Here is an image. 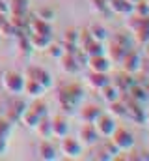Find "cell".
Here are the masks:
<instances>
[{"mask_svg": "<svg viewBox=\"0 0 149 161\" xmlns=\"http://www.w3.org/2000/svg\"><path fill=\"white\" fill-rule=\"evenodd\" d=\"M11 13H28L30 9V0H9L8 2Z\"/></svg>", "mask_w": 149, "mask_h": 161, "instance_id": "f546056e", "label": "cell"}, {"mask_svg": "<svg viewBox=\"0 0 149 161\" xmlns=\"http://www.w3.org/2000/svg\"><path fill=\"white\" fill-rule=\"evenodd\" d=\"M103 150H105V152H106V154L110 156L112 159H116V158H117V154H119V150H117V146H116V144H114L112 141H106V142L103 144Z\"/></svg>", "mask_w": 149, "mask_h": 161, "instance_id": "8d00e7d4", "label": "cell"}, {"mask_svg": "<svg viewBox=\"0 0 149 161\" xmlns=\"http://www.w3.org/2000/svg\"><path fill=\"white\" fill-rule=\"evenodd\" d=\"M0 13H9V6H8V2H4V0H0Z\"/></svg>", "mask_w": 149, "mask_h": 161, "instance_id": "60d3db41", "label": "cell"}, {"mask_svg": "<svg viewBox=\"0 0 149 161\" xmlns=\"http://www.w3.org/2000/svg\"><path fill=\"white\" fill-rule=\"evenodd\" d=\"M39 120H41V116L37 114L30 105L24 109V113H23V116H21V122H23L28 129H36V125L39 124Z\"/></svg>", "mask_w": 149, "mask_h": 161, "instance_id": "d4e9b609", "label": "cell"}, {"mask_svg": "<svg viewBox=\"0 0 149 161\" xmlns=\"http://www.w3.org/2000/svg\"><path fill=\"white\" fill-rule=\"evenodd\" d=\"M36 17L41 21H47V23H52L56 19V9L50 8V6H41L36 9Z\"/></svg>", "mask_w": 149, "mask_h": 161, "instance_id": "f1b7e54d", "label": "cell"}, {"mask_svg": "<svg viewBox=\"0 0 149 161\" xmlns=\"http://www.w3.org/2000/svg\"><path fill=\"white\" fill-rule=\"evenodd\" d=\"M119 64H121V71H127V73H131V75H136V73L142 69V56H140L138 51L129 49Z\"/></svg>", "mask_w": 149, "mask_h": 161, "instance_id": "8992f818", "label": "cell"}, {"mask_svg": "<svg viewBox=\"0 0 149 161\" xmlns=\"http://www.w3.org/2000/svg\"><path fill=\"white\" fill-rule=\"evenodd\" d=\"M60 154L64 156V158H67V159H78L80 156H82V150H84V146H82V142L78 141V139H74L71 135H65V137H62L60 139Z\"/></svg>", "mask_w": 149, "mask_h": 161, "instance_id": "277c9868", "label": "cell"}, {"mask_svg": "<svg viewBox=\"0 0 149 161\" xmlns=\"http://www.w3.org/2000/svg\"><path fill=\"white\" fill-rule=\"evenodd\" d=\"M112 66H114V64L108 60L106 54L90 56V58H88V64H86V68H88L90 71H97V73H110Z\"/></svg>", "mask_w": 149, "mask_h": 161, "instance_id": "8fae6325", "label": "cell"}, {"mask_svg": "<svg viewBox=\"0 0 149 161\" xmlns=\"http://www.w3.org/2000/svg\"><path fill=\"white\" fill-rule=\"evenodd\" d=\"M86 82L91 90L99 92L101 88H105L106 84H110L112 79L108 77V73H97V71H90V75L86 77Z\"/></svg>", "mask_w": 149, "mask_h": 161, "instance_id": "4fadbf2b", "label": "cell"}, {"mask_svg": "<svg viewBox=\"0 0 149 161\" xmlns=\"http://www.w3.org/2000/svg\"><path fill=\"white\" fill-rule=\"evenodd\" d=\"M56 99L65 114H73L74 109L80 107V103L84 99V88L80 82H67L58 90Z\"/></svg>", "mask_w": 149, "mask_h": 161, "instance_id": "6da1fadb", "label": "cell"}, {"mask_svg": "<svg viewBox=\"0 0 149 161\" xmlns=\"http://www.w3.org/2000/svg\"><path fill=\"white\" fill-rule=\"evenodd\" d=\"M99 94H101V97H103L105 103H114V101H117V99L121 97V92H119V88H117L114 82L106 84L105 88H101Z\"/></svg>", "mask_w": 149, "mask_h": 161, "instance_id": "7402d4cb", "label": "cell"}, {"mask_svg": "<svg viewBox=\"0 0 149 161\" xmlns=\"http://www.w3.org/2000/svg\"><path fill=\"white\" fill-rule=\"evenodd\" d=\"M108 114H112L114 118H125L127 116V103L121 101V97L114 103H108Z\"/></svg>", "mask_w": 149, "mask_h": 161, "instance_id": "83f0119b", "label": "cell"}, {"mask_svg": "<svg viewBox=\"0 0 149 161\" xmlns=\"http://www.w3.org/2000/svg\"><path fill=\"white\" fill-rule=\"evenodd\" d=\"M127 2H129V4H132V6H134V4H136V2H138V0H127Z\"/></svg>", "mask_w": 149, "mask_h": 161, "instance_id": "ee69618b", "label": "cell"}, {"mask_svg": "<svg viewBox=\"0 0 149 161\" xmlns=\"http://www.w3.org/2000/svg\"><path fill=\"white\" fill-rule=\"evenodd\" d=\"M146 124H149V111H146Z\"/></svg>", "mask_w": 149, "mask_h": 161, "instance_id": "b9f144b4", "label": "cell"}, {"mask_svg": "<svg viewBox=\"0 0 149 161\" xmlns=\"http://www.w3.org/2000/svg\"><path fill=\"white\" fill-rule=\"evenodd\" d=\"M28 41H30L34 51H45L49 47V43L52 41V36H41V34L28 32Z\"/></svg>", "mask_w": 149, "mask_h": 161, "instance_id": "44dd1931", "label": "cell"}, {"mask_svg": "<svg viewBox=\"0 0 149 161\" xmlns=\"http://www.w3.org/2000/svg\"><path fill=\"white\" fill-rule=\"evenodd\" d=\"M147 4H149V0H147Z\"/></svg>", "mask_w": 149, "mask_h": 161, "instance_id": "7dc6e473", "label": "cell"}, {"mask_svg": "<svg viewBox=\"0 0 149 161\" xmlns=\"http://www.w3.org/2000/svg\"><path fill=\"white\" fill-rule=\"evenodd\" d=\"M106 2H110V0H106Z\"/></svg>", "mask_w": 149, "mask_h": 161, "instance_id": "bcb514c9", "label": "cell"}, {"mask_svg": "<svg viewBox=\"0 0 149 161\" xmlns=\"http://www.w3.org/2000/svg\"><path fill=\"white\" fill-rule=\"evenodd\" d=\"M0 84L9 96H21L24 88V75L15 69H6L0 77Z\"/></svg>", "mask_w": 149, "mask_h": 161, "instance_id": "7a4b0ae2", "label": "cell"}, {"mask_svg": "<svg viewBox=\"0 0 149 161\" xmlns=\"http://www.w3.org/2000/svg\"><path fill=\"white\" fill-rule=\"evenodd\" d=\"M8 23H9L8 15H6V13H0V30H2V28H4V26L8 25Z\"/></svg>", "mask_w": 149, "mask_h": 161, "instance_id": "ab89813d", "label": "cell"}, {"mask_svg": "<svg viewBox=\"0 0 149 161\" xmlns=\"http://www.w3.org/2000/svg\"><path fill=\"white\" fill-rule=\"evenodd\" d=\"M101 113H103V109H101L99 105H93V103H90V105H84V107L80 109L78 116H80V120H82V122L93 124V122L99 118V114H101Z\"/></svg>", "mask_w": 149, "mask_h": 161, "instance_id": "2e32d148", "label": "cell"}, {"mask_svg": "<svg viewBox=\"0 0 149 161\" xmlns=\"http://www.w3.org/2000/svg\"><path fill=\"white\" fill-rule=\"evenodd\" d=\"M112 41H116V43H119V45H123L125 49H132L134 47V40H132V34L127 30H123V32H116V34H112L110 36Z\"/></svg>", "mask_w": 149, "mask_h": 161, "instance_id": "4316f807", "label": "cell"}, {"mask_svg": "<svg viewBox=\"0 0 149 161\" xmlns=\"http://www.w3.org/2000/svg\"><path fill=\"white\" fill-rule=\"evenodd\" d=\"M108 9L112 13H117V15H131L132 13V4H129L127 0H110L108 2Z\"/></svg>", "mask_w": 149, "mask_h": 161, "instance_id": "ffe728a7", "label": "cell"}, {"mask_svg": "<svg viewBox=\"0 0 149 161\" xmlns=\"http://www.w3.org/2000/svg\"><path fill=\"white\" fill-rule=\"evenodd\" d=\"M88 32H90V36L93 38V40L97 41H108L110 40V32L105 28V25H99V23H95V25H90L88 26Z\"/></svg>", "mask_w": 149, "mask_h": 161, "instance_id": "cb8c5ba5", "label": "cell"}, {"mask_svg": "<svg viewBox=\"0 0 149 161\" xmlns=\"http://www.w3.org/2000/svg\"><path fill=\"white\" fill-rule=\"evenodd\" d=\"M132 13H136V15H140V17H149L147 0H138V2L132 6Z\"/></svg>", "mask_w": 149, "mask_h": 161, "instance_id": "d6a6232c", "label": "cell"}, {"mask_svg": "<svg viewBox=\"0 0 149 161\" xmlns=\"http://www.w3.org/2000/svg\"><path fill=\"white\" fill-rule=\"evenodd\" d=\"M8 152V139H0V156Z\"/></svg>", "mask_w": 149, "mask_h": 161, "instance_id": "f35d334b", "label": "cell"}, {"mask_svg": "<svg viewBox=\"0 0 149 161\" xmlns=\"http://www.w3.org/2000/svg\"><path fill=\"white\" fill-rule=\"evenodd\" d=\"M78 36H80V30H78V28H67V30L64 32V43L78 45Z\"/></svg>", "mask_w": 149, "mask_h": 161, "instance_id": "e575fe53", "label": "cell"}, {"mask_svg": "<svg viewBox=\"0 0 149 161\" xmlns=\"http://www.w3.org/2000/svg\"><path fill=\"white\" fill-rule=\"evenodd\" d=\"M45 92H47V90H45L36 79H26V77H24V88H23V94H26V96H30V97L37 99V97H41Z\"/></svg>", "mask_w": 149, "mask_h": 161, "instance_id": "ac0fdd59", "label": "cell"}, {"mask_svg": "<svg viewBox=\"0 0 149 161\" xmlns=\"http://www.w3.org/2000/svg\"><path fill=\"white\" fill-rule=\"evenodd\" d=\"M28 32L41 34V36H52V26H50V23H47V21H41V19L34 17V19H30Z\"/></svg>", "mask_w": 149, "mask_h": 161, "instance_id": "e0dca14e", "label": "cell"}, {"mask_svg": "<svg viewBox=\"0 0 149 161\" xmlns=\"http://www.w3.org/2000/svg\"><path fill=\"white\" fill-rule=\"evenodd\" d=\"M17 47H19V54H21V56H28V54L34 51L32 45H30V41H28V34L17 38Z\"/></svg>", "mask_w": 149, "mask_h": 161, "instance_id": "1f68e13d", "label": "cell"}, {"mask_svg": "<svg viewBox=\"0 0 149 161\" xmlns=\"http://www.w3.org/2000/svg\"><path fill=\"white\" fill-rule=\"evenodd\" d=\"M132 40L136 45H142V47H146L149 43V17L140 25V28H136L132 32Z\"/></svg>", "mask_w": 149, "mask_h": 161, "instance_id": "d6986e66", "label": "cell"}, {"mask_svg": "<svg viewBox=\"0 0 149 161\" xmlns=\"http://www.w3.org/2000/svg\"><path fill=\"white\" fill-rule=\"evenodd\" d=\"M146 53H147V56H149V43L146 45Z\"/></svg>", "mask_w": 149, "mask_h": 161, "instance_id": "f6af8a7d", "label": "cell"}, {"mask_svg": "<svg viewBox=\"0 0 149 161\" xmlns=\"http://www.w3.org/2000/svg\"><path fill=\"white\" fill-rule=\"evenodd\" d=\"M50 125H52V139H62L65 135H69V122L64 114H56L50 118Z\"/></svg>", "mask_w": 149, "mask_h": 161, "instance_id": "7c38bea8", "label": "cell"}, {"mask_svg": "<svg viewBox=\"0 0 149 161\" xmlns=\"http://www.w3.org/2000/svg\"><path fill=\"white\" fill-rule=\"evenodd\" d=\"M93 125H95V129H97V133H99L101 137L110 139L112 133H114V129L117 127V122H116V118H114L112 114H108V113H101L99 118L93 122Z\"/></svg>", "mask_w": 149, "mask_h": 161, "instance_id": "52a82bcc", "label": "cell"}, {"mask_svg": "<svg viewBox=\"0 0 149 161\" xmlns=\"http://www.w3.org/2000/svg\"><path fill=\"white\" fill-rule=\"evenodd\" d=\"M24 77H26V79H36L45 90H50V88L54 86L52 75H50L45 68H39V66H28V68L24 69Z\"/></svg>", "mask_w": 149, "mask_h": 161, "instance_id": "5b68a950", "label": "cell"}, {"mask_svg": "<svg viewBox=\"0 0 149 161\" xmlns=\"http://www.w3.org/2000/svg\"><path fill=\"white\" fill-rule=\"evenodd\" d=\"M112 82H114V84L119 88V92L123 94V92H127V90L136 82V79H134V75H131V73H127V71H121Z\"/></svg>", "mask_w": 149, "mask_h": 161, "instance_id": "603a6c76", "label": "cell"}, {"mask_svg": "<svg viewBox=\"0 0 149 161\" xmlns=\"http://www.w3.org/2000/svg\"><path fill=\"white\" fill-rule=\"evenodd\" d=\"M76 139L82 142V146H95V144L99 142L101 135L97 133V129H95V125H93V124L84 122V124H82V127L78 129V137H76Z\"/></svg>", "mask_w": 149, "mask_h": 161, "instance_id": "ba28073f", "label": "cell"}, {"mask_svg": "<svg viewBox=\"0 0 149 161\" xmlns=\"http://www.w3.org/2000/svg\"><path fill=\"white\" fill-rule=\"evenodd\" d=\"M37 158L45 161H56L60 158V150L50 142V139H41L37 144Z\"/></svg>", "mask_w": 149, "mask_h": 161, "instance_id": "30bf717a", "label": "cell"}, {"mask_svg": "<svg viewBox=\"0 0 149 161\" xmlns=\"http://www.w3.org/2000/svg\"><path fill=\"white\" fill-rule=\"evenodd\" d=\"M11 131H13V124L8 120L6 116L0 118V139H9Z\"/></svg>", "mask_w": 149, "mask_h": 161, "instance_id": "836d02e7", "label": "cell"}, {"mask_svg": "<svg viewBox=\"0 0 149 161\" xmlns=\"http://www.w3.org/2000/svg\"><path fill=\"white\" fill-rule=\"evenodd\" d=\"M36 131L37 135H39V139H52V125H50V118H47V116H43L39 124L36 125Z\"/></svg>", "mask_w": 149, "mask_h": 161, "instance_id": "484cf974", "label": "cell"}, {"mask_svg": "<svg viewBox=\"0 0 149 161\" xmlns=\"http://www.w3.org/2000/svg\"><path fill=\"white\" fill-rule=\"evenodd\" d=\"M127 51H129V49H125L123 45H119V43H116V41L110 40L108 47L105 49V54L108 56V60H110L112 64H119V62L123 60V56H125Z\"/></svg>", "mask_w": 149, "mask_h": 161, "instance_id": "9a60e30c", "label": "cell"}, {"mask_svg": "<svg viewBox=\"0 0 149 161\" xmlns=\"http://www.w3.org/2000/svg\"><path fill=\"white\" fill-rule=\"evenodd\" d=\"M60 69L65 73V75H76L78 71H80V64H78V60H76V56L74 54H64L60 60Z\"/></svg>", "mask_w": 149, "mask_h": 161, "instance_id": "5bb4252c", "label": "cell"}, {"mask_svg": "<svg viewBox=\"0 0 149 161\" xmlns=\"http://www.w3.org/2000/svg\"><path fill=\"white\" fill-rule=\"evenodd\" d=\"M26 107H28V103L24 99H21L19 96H13L11 103H8V107H6V118L11 124L21 122V116H23V113H24Z\"/></svg>", "mask_w": 149, "mask_h": 161, "instance_id": "9c48e42d", "label": "cell"}, {"mask_svg": "<svg viewBox=\"0 0 149 161\" xmlns=\"http://www.w3.org/2000/svg\"><path fill=\"white\" fill-rule=\"evenodd\" d=\"M45 53H47V56L52 58V60H60V58L65 54V53H64V47H62L60 43H54V41L49 43V47L45 49Z\"/></svg>", "mask_w": 149, "mask_h": 161, "instance_id": "4dcf8cb0", "label": "cell"}, {"mask_svg": "<svg viewBox=\"0 0 149 161\" xmlns=\"http://www.w3.org/2000/svg\"><path fill=\"white\" fill-rule=\"evenodd\" d=\"M30 107H32V109L36 111V113L39 114V116H41V118L49 114V107H47V105H45V103L41 101V97H37V99L34 101V103H30Z\"/></svg>", "mask_w": 149, "mask_h": 161, "instance_id": "d590c367", "label": "cell"}, {"mask_svg": "<svg viewBox=\"0 0 149 161\" xmlns=\"http://www.w3.org/2000/svg\"><path fill=\"white\" fill-rule=\"evenodd\" d=\"M110 141L117 146L119 152H131L134 148V133L129 127H123V125H117L114 129Z\"/></svg>", "mask_w": 149, "mask_h": 161, "instance_id": "3957f363", "label": "cell"}, {"mask_svg": "<svg viewBox=\"0 0 149 161\" xmlns=\"http://www.w3.org/2000/svg\"><path fill=\"white\" fill-rule=\"evenodd\" d=\"M144 86H146V92H147V96H149V82H146Z\"/></svg>", "mask_w": 149, "mask_h": 161, "instance_id": "7bdbcfd3", "label": "cell"}, {"mask_svg": "<svg viewBox=\"0 0 149 161\" xmlns=\"http://www.w3.org/2000/svg\"><path fill=\"white\" fill-rule=\"evenodd\" d=\"M93 2V9L97 13H105V11H110L108 9V2L106 0H91Z\"/></svg>", "mask_w": 149, "mask_h": 161, "instance_id": "74e56055", "label": "cell"}]
</instances>
